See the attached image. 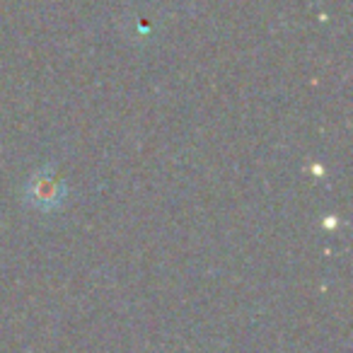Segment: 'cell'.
I'll use <instances>...</instances> for the list:
<instances>
[{
    "label": "cell",
    "mask_w": 353,
    "mask_h": 353,
    "mask_svg": "<svg viewBox=\"0 0 353 353\" xmlns=\"http://www.w3.org/2000/svg\"><path fill=\"white\" fill-rule=\"evenodd\" d=\"M65 194V189L61 187V182L56 176L49 174V170H41L37 176H32L30 187H27V199L30 206L37 208H54L61 203V196Z\"/></svg>",
    "instance_id": "1"
}]
</instances>
